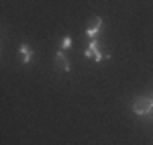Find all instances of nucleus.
I'll use <instances>...</instances> for the list:
<instances>
[{"label": "nucleus", "instance_id": "nucleus-1", "mask_svg": "<svg viewBox=\"0 0 153 145\" xmlns=\"http://www.w3.org/2000/svg\"><path fill=\"white\" fill-rule=\"evenodd\" d=\"M133 112H135V115H141V117L151 115V112H153V98L139 96L135 102H133Z\"/></svg>", "mask_w": 153, "mask_h": 145}, {"label": "nucleus", "instance_id": "nucleus-4", "mask_svg": "<svg viewBox=\"0 0 153 145\" xmlns=\"http://www.w3.org/2000/svg\"><path fill=\"white\" fill-rule=\"evenodd\" d=\"M55 63H57V68L59 70H63V72H70V59L65 57V53H63V49H59L57 51V55H55Z\"/></svg>", "mask_w": 153, "mask_h": 145}, {"label": "nucleus", "instance_id": "nucleus-5", "mask_svg": "<svg viewBox=\"0 0 153 145\" xmlns=\"http://www.w3.org/2000/svg\"><path fill=\"white\" fill-rule=\"evenodd\" d=\"M31 57H33V49H31V45L23 43V45H21V61H23V63H29Z\"/></svg>", "mask_w": 153, "mask_h": 145}, {"label": "nucleus", "instance_id": "nucleus-2", "mask_svg": "<svg viewBox=\"0 0 153 145\" xmlns=\"http://www.w3.org/2000/svg\"><path fill=\"white\" fill-rule=\"evenodd\" d=\"M100 31H102V19H100V16H92L90 23H88V29H86L88 39H90V41H96Z\"/></svg>", "mask_w": 153, "mask_h": 145}, {"label": "nucleus", "instance_id": "nucleus-7", "mask_svg": "<svg viewBox=\"0 0 153 145\" xmlns=\"http://www.w3.org/2000/svg\"><path fill=\"white\" fill-rule=\"evenodd\" d=\"M151 98H153V96H151Z\"/></svg>", "mask_w": 153, "mask_h": 145}, {"label": "nucleus", "instance_id": "nucleus-6", "mask_svg": "<svg viewBox=\"0 0 153 145\" xmlns=\"http://www.w3.org/2000/svg\"><path fill=\"white\" fill-rule=\"evenodd\" d=\"M71 47V39L70 37H63L61 39V49H70Z\"/></svg>", "mask_w": 153, "mask_h": 145}, {"label": "nucleus", "instance_id": "nucleus-3", "mask_svg": "<svg viewBox=\"0 0 153 145\" xmlns=\"http://www.w3.org/2000/svg\"><path fill=\"white\" fill-rule=\"evenodd\" d=\"M86 57H90V59H94V61H102V59H106L108 55H102V53H100L98 41H90V45L86 49Z\"/></svg>", "mask_w": 153, "mask_h": 145}]
</instances>
